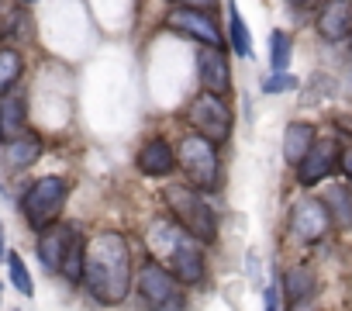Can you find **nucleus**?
Masks as SVG:
<instances>
[{"label": "nucleus", "instance_id": "nucleus-10", "mask_svg": "<svg viewBox=\"0 0 352 311\" xmlns=\"http://www.w3.org/2000/svg\"><path fill=\"white\" fill-rule=\"evenodd\" d=\"M166 25L176 28V32H184V35H190V39H197V42H204V45H218L221 42V32H218L214 18L197 11V8H173L166 14Z\"/></svg>", "mask_w": 352, "mask_h": 311}, {"label": "nucleus", "instance_id": "nucleus-11", "mask_svg": "<svg viewBox=\"0 0 352 311\" xmlns=\"http://www.w3.org/2000/svg\"><path fill=\"white\" fill-rule=\"evenodd\" d=\"M197 73H201V83L208 94H228L232 87V69H228V59L218 45H204L197 52Z\"/></svg>", "mask_w": 352, "mask_h": 311}, {"label": "nucleus", "instance_id": "nucleus-5", "mask_svg": "<svg viewBox=\"0 0 352 311\" xmlns=\"http://www.w3.org/2000/svg\"><path fill=\"white\" fill-rule=\"evenodd\" d=\"M66 194H69V184H66L63 177H42V180L25 194V204H21L28 228L42 232V228L56 225V222H59V215H63Z\"/></svg>", "mask_w": 352, "mask_h": 311}, {"label": "nucleus", "instance_id": "nucleus-4", "mask_svg": "<svg viewBox=\"0 0 352 311\" xmlns=\"http://www.w3.org/2000/svg\"><path fill=\"white\" fill-rule=\"evenodd\" d=\"M176 163L184 167L190 187L197 191H218V149L204 135H187L176 152Z\"/></svg>", "mask_w": 352, "mask_h": 311}, {"label": "nucleus", "instance_id": "nucleus-7", "mask_svg": "<svg viewBox=\"0 0 352 311\" xmlns=\"http://www.w3.org/2000/svg\"><path fill=\"white\" fill-rule=\"evenodd\" d=\"M138 297H142V304L148 311H159V308H166L173 301H180L184 294H180V280H176L166 266L145 263L138 270Z\"/></svg>", "mask_w": 352, "mask_h": 311}, {"label": "nucleus", "instance_id": "nucleus-20", "mask_svg": "<svg viewBox=\"0 0 352 311\" xmlns=\"http://www.w3.org/2000/svg\"><path fill=\"white\" fill-rule=\"evenodd\" d=\"M21 73H25V59H21V52L4 45V49H0V94L14 90V83L21 80Z\"/></svg>", "mask_w": 352, "mask_h": 311}, {"label": "nucleus", "instance_id": "nucleus-23", "mask_svg": "<svg viewBox=\"0 0 352 311\" xmlns=\"http://www.w3.org/2000/svg\"><path fill=\"white\" fill-rule=\"evenodd\" d=\"M270 66H273V73L290 66V35L287 32H273L270 35Z\"/></svg>", "mask_w": 352, "mask_h": 311}, {"label": "nucleus", "instance_id": "nucleus-17", "mask_svg": "<svg viewBox=\"0 0 352 311\" xmlns=\"http://www.w3.org/2000/svg\"><path fill=\"white\" fill-rule=\"evenodd\" d=\"M283 294H287V301L294 304V311H300L307 301H314V294H318V277H314L307 266H294V270H287V277H283Z\"/></svg>", "mask_w": 352, "mask_h": 311}, {"label": "nucleus", "instance_id": "nucleus-18", "mask_svg": "<svg viewBox=\"0 0 352 311\" xmlns=\"http://www.w3.org/2000/svg\"><path fill=\"white\" fill-rule=\"evenodd\" d=\"M321 201H324V208L331 215V225L338 232H352V191L345 184H335V187L324 191Z\"/></svg>", "mask_w": 352, "mask_h": 311}, {"label": "nucleus", "instance_id": "nucleus-14", "mask_svg": "<svg viewBox=\"0 0 352 311\" xmlns=\"http://www.w3.org/2000/svg\"><path fill=\"white\" fill-rule=\"evenodd\" d=\"M138 170H142L145 177H169V173L176 170V152H173V145H169L166 138L145 142L142 152H138Z\"/></svg>", "mask_w": 352, "mask_h": 311}, {"label": "nucleus", "instance_id": "nucleus-30", "mask_svg": "<svg viewBox=\"0 0 352 311\" xmlns=\"http://www.w3.org/2000/svg\"><path fill=\"white\" fill-rule=\"evenodd\" d=\"M287 4H294V8H300V4H307V0H287Z\"/></svg>", "mask_w": 352, "mask_h": 311}, {"label": "nucleus", "instance_id": "nucleus-8", "mask_svg": "<svg viewBox=\"0 0 352 311\" xmlns=\"http://www.w3.org/2000/svg\"><path fill=\"white\" fill-rule=\"evenodd\" d=\"M331 228V215L321 197H300L290 208V235L297 242H321Z\"/></svg>", "mask_w": 352, "mask_h": 311}, {"label": "nucleus", "instance_id": "nucleus-26", "mask_svg": "<svg viewBox=\"0 0 352 311\" xmlns=\"http://www.w3.org/2000/svg\"><path fill=\"white\" fill-rule=\"evenodd\" d=\"M169 4H176V8H197V11H208V8H214L218 0H169Z\"/></svg>", "mask_w": 352, "mask_h": 311}, {"label": "nucleus", "instance_id": "nucleus-28", "mask_svg": "<svg viewBox=\"0 0 352 311\" xmlns=\"http://www.w3.org/2000/svg\"><path fill=\"white\" fill-rule=\"evenodd\" d=\"M159 311H187V304H184V297H180V301H173V304H166V308H159Z\"/></svg>", "mask_w": 352, "mask_h": 311}, {"label": "nucleus", "instance_id": "nucleus-29", "mask_svg": "<svg viewBox=\"0 0 352 311\" xmlns=\"http://www.w3.org/2000/svg\"><path fill=\"white\" fill-rule=\"evenodd\" d=\"M0 256H4V228H0Z\"/></svg>", "mask_w": 352, "mask_h": 311}, {"label": "nucleus", "instance_id": "nucleus-25", "mask_svg": "<svg viewBox=\"0 0 352 311\" xmlns=\"http://www.w3.org/2000/svg\"><path fill=\"white\" fill-rule=\"evenodd\" d=\"M294 87H297V76H290L287 69L273 73V76L263 83V90H266V94H283V90H294Z\"/></svg>", "mask_w": 352, "mask_h": 311}, {"label": "nucleus", "instance_id": "nucleus-3", "mask_svg": "<svg viewBox=\"0 0 352 311\" xmlns=\"http://www.w3.org/2000/svg\"><path fill=\"white\" fill-rule=\"evenodd\" d=\"M166 204L187 235H194L197 242H214L218 239V222H214V211L204 204V197L197 194V187H169L166 191Z\"/></svg>", "mask_w": 352, "mask_h": 311}, {"label": "nucleus", "instance_id": "nucleus-6", "mask_svg": "<svg viewBox=\"0 0 352 311\" xmlns=\"http://www.w3.org/2000/svg\"><path fill=\"white\" fill-rule=\"evenodd\" d=\"M187 118L197 128V135L211 138L214 145L225 142L228 131H232V111L221 100V94H201V97H194V104L187 107Z\"/></svg>", "mask_w": 352, "mask_h": 311}, {"label": "nucleus", "instance_id": "nucleus-24", "mask_svg": "<svg viewBox=\"0 0 352 311\" xmlns=\"http://www.w3.org/2000/svg\"><path fill=\"white\" fill-rule=\"evenodd\" d=\"M8 270H11V283H14L25 297H32V294H35V280H32V273H28V266H25V259H21L18 253L8 256Z\"/></svg>", "mask_w": 352, "mask_h": 311}, {"label": "nucleus", "instance_id": "nucleus-21", "mask_svg": "<svg viewBox=\"0 0 352 311\" xmlns=\"http://www.w3.org/2000/svg\"><path fill=\"white\" fill-rule=\"evenodd\" d=\"M228 28H232V45H235V52L252 59V35H249V28H245V21H242V14H239L235 4H228Z\"/></svg>", "mask_w": 352, "mask_h": 311}, {"label": "nucleus", "instance_id": "nucleus-15", "mask_svg": "<svg viewBox=\"0 0 352 311\" xmlns=\"http://www.w3.org/2000/svg\"><path fill=\"white\" fill-rule=\"evenodd\" d=\"M25 131H28V104L21 94L8 90V97H0V138L11 142Z\"/></svg>", "mask_w": 352, "mask_h": 311}, {"label": "nucleus", "instance_id": "nucleus-22", "mask_svg": "<svg viewBox=\"0 0 352 311\" xmlns=\"http://www.w3.org/2000/svg\"><path fill=\"white\" fill-rule=\"evenodd\" d=\"M83 239L76 235L73 242H69V249H66V259H63V266H59V273L66 277V280H73V283H80L83 280Z\"/></svg>", "mask_w": 352, "mask_h": 311}, {"label": "nucleus", "instance_id": "nucleus-12", "mask_svg": "<svg viewBox=\"0 0 352 311\" xmlns=\"http://www.w3.org/2000/svg\"><path fill=\"white\" fill-rule=\"evenodd\" d=\"M324 42H345L352 35V0H328L314 21Z\"/></svg>", "mask_w": 352, "mask_h": 311}, {"label": "nucleus", "instance_id": "nucleus-1", "mask_svg": "<svg viewBox=\"0 0 352 311\" xmlns=\"http://www.w3.org/2000/svg\"><path fill=\"white\" fill-rule=\"evenodd\" d=\"M83 283L100 304H121L131 287V253L118 232H104L87 246Z\"/></svg>", "mask_w": 352, "mask_h": 311}, {"label": "nucleus", "instance_id": "nucleus-2", "mask_svg": "<svg viewBox=\"0 0 352 311\" xmlns=\"http://www.w3.org/2000/svg\"><path fill=\"white\" fill-rule=\"evenodd\" d=\"M152 249H159L166 256V270L180 280V283H201L204 280V253L197 246L194 235H187L184 228H173V225H155L148 235Z\"/></svg>", "mask_w": 352, "mask_h": 311}, {"label": "nucleus", "instance_id": "nucleus-9", "mask_svg": "<svg viewBox=\"0 0 352 311\" xmlns=\"http://www.w3.org/2000/svg\"><path fill=\"white\" fill-rule=\"evenodd\" d=\"M338 156H342V149H338L335 138H314V145L307 149V156L297 163L300 187H314V184L328 180L338 170Z\"/></svg>", "mask_w": 352, "mask_h": 311}, {"label": "nucleus", "instance_id": "nucleus-27", "mask_svg": "<svg viewBox=\"0 0 352 311\" xmlns=\"http://www.w3.org/2000/svg\"><path fill=\"white\" fill-rule=\"evenodd\" d=\"M338 170L352 180V149H342V156H338Z\"/></svg>", "mask_w": 352, "mask_h": 311}, {"label": "nucleus", "instance_id": "nucleus-31", "mask_svg": "<svg viewBox=\"0 0 352 311\" xmlns=\"http://www.w3.org/2000/svg\"><path fill=\"white\" fill-rule=\"evenodd\" d=\"M18 4H21V8H32V4H35V0H18Z\"/></svg>", "mask_w": 352, "mask_h": 311}, {"label": "nucleus", "instance_id": "nucleus-16", "mask_svg": "<svg viewBox=\"0 0 352 311\" xmlns=\"http://www.w3.org/2000/svg\"><path fill=\"white\" fill-rule=\"evenodd\" d=\"M42 160V138L38 135H18L11 142H4V167L8 170H28L32 163Z\"/></svg>", "mask_w": 352, "mask_h": 311}, {"label": "nucleus", "instance_id": "nucleus-19", "mask_svg": "<svg viewBox=\"0 0 352 311\" xmlns=\"http://www.w3.org/2000/svg\"><path fill=\"white\" fill-rule=\"evenodd\" d=\"M314 125H307V121H294L290 128H287V135H283V160L290 163V167H297L304 156H307V149L314 145Z\"/></svg>", "mask_w": 352, "mask_h": 311}, {"label": "nucleus", "instance_id": "nucleus-13", "mask_svg": "<svg viewBox=\"0 0 352 311\" xmlns=\"http://www.w3.org/2000/svg\"><path fill=\"white\" fill-rule=\"evenodd\" d=\"M76 239V228H69V225H49V228H42V239H38V259L56 273L59 266H63V259H66V249H69V242Z\"/></svg>", "mask_w": 352, "mask_h": 311}, {"label": "nucleus", "instance_id": "nucleus-32", "mask_svg": "<svg viewBox=\"0 0 352 311\" xmlns=\"http://www.w3.org/2000/svg\"><path fill=\"white\" fill-rule=\"evenodd\" d=\"M349 42H352V35H349ZM349 49H352V45H349Z\"/></svg>", "mask_w": 352, "mask_h": 311}]
</instances>
